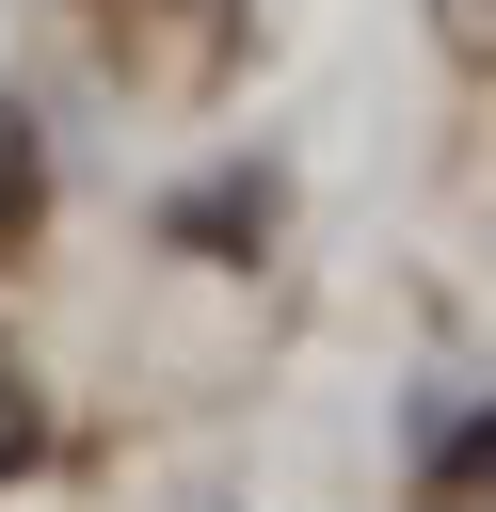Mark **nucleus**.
Listing matches in <instances>:
<instances>
[{"label":"nucleus","mask_w":496,"mask_h":512,"mask_svg":"<svg viewBox=\"0 0 496 512\" xmlns=\"http://www.w3.org/2000/svg\"><path fill=\"white\" fill-rule=\"evenodd\" d=\"M32 208H48V160H32V112H0V256L32 240Z\"/></svg>","instance_id":"f03ea898"},{"label":"nucleus","mask_w":496,"mask_h":512,"mask_svg":"<svg viewBox=\"0 0 496 512\" xmlns=\"http://www.w3.org/2000/svg\"><path fill=\"white\" fill-rule=\"evenodd\" d=\"M160 224H176V240H272V160H224V176H192Z\"/></svg>","instance_id":"f257e3e1"},{"label":"nucleus","mask_w":496,"mask_h":512,"mask_svg":"<svg viewBox=\"0 0 496 512\" xmlns=\"http://www.w3.org/2000/svg\"><path fill=\"white\" fill-rule=\"evenodd\" d=\"M32 448H48V400H32L16 368H0V464H32Z\"/></svg>","instance_id":"20e7f679"},{"label":"nucleus","mask_w":496,"mask_h":512,"mask_svg":"<svg viewBox=\"0 0 496 512\" xmlns=\"http://www.w3.org/2000/svg\"><path fill=\"white\" fill-rule=\"evenodd\" d=\"M416 448H432V464H464V480L496 496V400H480V416H416Z\"/></svg>","instance_id":"7ed1b4c3"}]
</instances>
